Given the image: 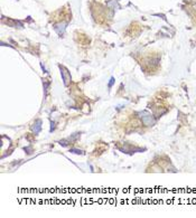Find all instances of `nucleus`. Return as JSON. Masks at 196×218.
<instances>
[{
  "label": "nucleus",
  "mask_w": 196,
  "mask_h": 218,
  "mask_svg": "<svg viewBox=\"0 0 196 218\" xmlns=\"http://www.w3.org/2000/svg\"><path fill=\"white\" fill-rule=\"evenodd\" d=\"M60 68H61V74H62V77H63V81H64V85H68L70 82H71V74L70 72L65 68V67H63V66H60Z\"/></svg>",
  "instance_id": "nucleus-1"
},
{
  "label": "nucleus",
  "mask_w": 196,
  "mask_h": 218,
  "mask_svg": "<svg viewBox=\"0 0 196 218\" xmlns=\"http://www.w3.org/2000/svg\"><path fill=\"white\" fill-rule=\"evenodd\" d=\"M113 83H114V78H113V77H111V78H110V83H109V87H110V88L112 87Z\"/></svg>",
  "instance_id": "nucleus-6"
},
{
  "label": "nucleus",
  "mask_w": 196,
  "mask_h": 218,
  "mask_svg": "<svg viewBox=\"0 0 196 218\" xmlns=\"http://www.w3.org/2000/svg\"><path fill=\"white\" fill-rule=\"evenodd\" d=\"M71 151H72L73 153H77V155H79V153H82V151H81V150H77V149H71Z\"/></svg>",
  "instance_id": "nucleus-5"
},
{
  "label": "nucleus",
  "mask_w": 196,
  "mask_h": 218,
  "mask_svg": "<svg viewBox=\"0 0 196 218\" xmlns=\"http://www.w3.org/2000/svg\"><path fill=\"white\" fill-rule=\"evenodd\" d=\"M31 130L35 134H38L41 130V120H36L35 123L31 125Z\"/></svg>",
  "instance_id": "nucleus-3"
},
{
  "label": "nucleus",
  "mask_w": 196,
  "mask_h": 218,
  "mask_svg": "<svg viewBox=\"0 0 196 218\" xmlns=\"http://www.w3.org/2000/svg\"><path fill=\"white\" fill-rule=\"evenodd\" d=\"M65 26H66V24H63V22H61V24H57V25H55V30H56V32L58 34V35H61L62 36L63 34H64V31H65Z\"/></svg>",
  "instance_id": "nucleus-4"
},
{
  "label": "nucleus",
  "mask_w": 196,
  "mask_h": 218,
  "mask_svg": "<svg viewBox=\"0 0 196 218\" xmlns=\"http://www.w3.org/2000/svg\"><path fill=\"white\" fill-rule=\"evenodd\" d=\"M144 115L146 116H141V119H142V123L146 125H153L155 124V120H154V117L151 116L150 114H148L147 112H144Z\"/></svg>",
  "instance_id": "nucleus-2"
}]
</instances>
